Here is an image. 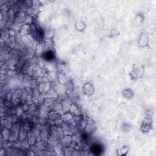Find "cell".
Masks as SVG:
<instances>
[{"label":"cell","mask_w":156,"mask_h":156,"mask_svg":"<svg viewBox=\"0 0 156 156\" xmlns=\"http://www.w3.org/2000/svg\"><path fill=\"white\" fill-rule=\"evenodd\" d=\"M143 73V67H139L134 68L130 73L131 79H140L142 76Z\"/></svg>","instance_id":"6da1fadb"},{"label":"cell","mask_w":156,"mask_h":156,"mask_svg":"<svg viewBox=\"0 0 156 156\" xmlns=\"http://www.w3.org/2000/svg\"><path fill=\"white\" fill-rule=\"evenodd\" d=\"M82 91L85 95L90 96L94 93L95 88L93 85L91 83L87 82L82 87Z\"/></svg>","instance_id":"7a4b0ae2"},{"label":"cell","mask_w":156,"mask_h":156,"mask_svg":"<svg viewBox=\"0 0 156 156\" xmlns=\"http://www.w3.org/2000/svg\"><path fill=\"white\" fill-rule=\"evenodd\" d=\"M149 37L146 33L141 34L139 40H138V45L141 47H146L149 45Z\"/></svg>","instance_id":"3957f363"},{"label":"cell","mask_w":156,"mask_h":156,"mask_svg":"<svg viewBox=\"0 0 156 156\" xmlns=\"http://www.w3.org/2000/svg\"><path fill=\"white\" fill-rule=\"evenodd\" d=\"M152 127V121L148 119H146L143 121L141 126V130L144 132H149Z\"/></svg>","instance_id":"277c9868"},{"label":"cell","mask_w":156,"mask_h":156,"mask_svg":"<svg viewBox=\"0 0 156 156\" xmlns=\"http://www.w3.org/2000/svg\"><path fill=\"white\" fill-rule=\"evenodd\" d=\"M85 26L86 25L85 23L82 21H78L75 23V28L76 30L79 32H82L85 28Z\"/></svg>","instance_id":"5b68a950"},{"label":"cell","mask_w":156,"mask_h":156,"mask_svg":"<svg viewBox=\"0 0 156 156\" xmlns=\"http://www.w3.org/2000/svg\"><path fill=\"white\" fill-rule=\"evenodd\" d=\"M128 152H129L128 146H123L121 147H120L118 150L117 154L118 155H126Z\"/></svg>","instance_id":"8992f818"},{"label":"cell","mask_w":156,"mask_h":156,"mask_svg":"<svg viewBox=\"0 0 156 156\" xmlns=\"http://www.w3.org/2000/svg\"><path fill=\"white\" fill-rule=\"evenodd\" d=\"M123 96L127 99L132 98L133 96V92L130 89H126L123 91Z\"/></svg>","instance_id":"52a82bcc"}]
</instances>
